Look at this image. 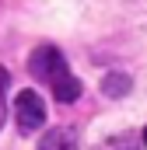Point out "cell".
<instances>
[{
    "instance_id": "obj_8",
    "label": "cell",
    "mask_w": 147,
    "mask_h": 150,
    "mask_svg": "<svg viewBox=\"0 0 147 150\" xmlns=\"http://www.w3.org/2000/svg\"><path fill=\"white\" fill-rule=\"evenodd\" d=\"M144 147H147V126H144Z\"/></svg>"
},
{
    "instance_id": "obj_7",
    "label": "cell",
    "mask_w": 147,
    "mask_h": 150,
    "mask_svg": "<svg viewBox=\"0 0 147 150\" xmlns=\"http://www.w3.org/2000/svg\"><path fill=\"white\" fill-rule=\"evenodd\" d=\"M7 84H11V74L0 67V129H4V119H7Z\"/></svg>"
},
{
    "instance_id": "obj_2",
    "label": "cell",
    "mask_w": 147,
    "mask_h": 150,
    "mask_svg": "<svg viewBox=\"0 0 147 150\" xmlns=\"http://www.w3.org/2000/svg\"><path fill=\"white\" fill-rule=\"evenodd\" d=\"M14 119H18V129L25 136H32L39 126L46 122V101L39 98L35 91H21L18 101H14Z\"/></svg>"
},
{
    "instance_id": "obj_1",
    "label": "cell",
    "mask_w": 147,
    "mask_h": 150,
    "mask_svg": "<svg viewBox=\"0 0 147 150\" xmlns=\"http://www.w3.org/2000/svg\"><path fill=\"white\" fill-rule=\"evenodd\" d=\"M63 70H67V59H63V52L56 45H39L28 56V74L35 80H42V84H53Z\"/></svg>"
},
{
    "instance_id": "obj_5",
    "label": "cell",
    "mask_w": 147,
    "mask_h": 150,
    "mask_svg": "<svg viewBox=\"0 0 147 150\" xmlns=\"http://www.w3.org/2000/svg\"><path fill=\"white\" fill-rule=\"evenodd\" d=\"M130 87H133L130 74H119V70H112V74L102 77V94H105V98H123V94H130Z\"/></svg>"
},
{
    "instance_id": "obj_6",
    "label": "cell",
    "mask_w": 147,
    "mask_h": 150,
    "mask_svg": "<svg viewBox=\"0 0 147 150\" xmlns=\"http://www.w3.org/2000/svg\"><path fill=\"white\" fill-rule=\"evenodd\" d=\"M140 143H144V136H140V133H130V129H126V133L105 136V140H102V143H98L95 150H140Z\"/></svg>"
},
{
    "instance_id": "obj_3",
    "label": "cell",
    "mask_w": 147,
    "mask_h": 150,
    "mask_svg": "<svg viewBox=\"0 0 147 150\" xmlns=\"http://www.w3.org/2000/svg\"><path fill=\"white\" fill-rule=\"evenodd\" d=\"M39 150H77V133L70 126H56L39 140Z\"/></svg>"
},
{
    "instance_id": "obj_4",
    "label": "cell",
    "mask_w": 147,
    "mask_h": 150,
    "mask_svg": "<svg viewBox=\"0 0 147 150\" xmlns=\"http://www.w3.org/2000/svg\"><path fill=\"white\" fill-rule=\"evenodd\" d=\"M49 87H53L56 101H63V105H70V101H77V98H81V80H77L70 70H63V74L56 77V80H53Z\"/></svg>"
}]
</instances>
